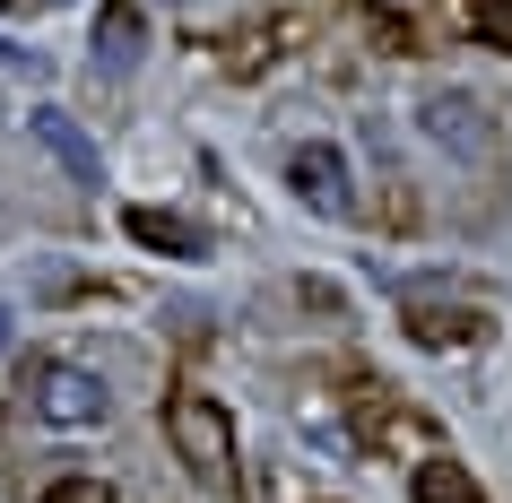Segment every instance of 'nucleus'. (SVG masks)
<instances>
[{
  "label": "nucleus",
  "mask_w": 512,
  "mask_h": 503,
  "mask_svg": "<svg viewBox=\"0 0 512 503\" xmlns=\"http://www.w3.org/2000/svg\"><path fill=\"white\" fill-rule=\"evenodd\" d=\"M165 434L183 451V469L200 486H235V417L217 408L209 391H174L165 399Z\"/></svg>",
  "instance_id": "obj_1"
},
{
  "label": "nucleus",
  "mask_w": 512,
  "mask_h": 503,
  "mask_svg": "<svg viewBox=\"0 0 512 503\" xmlns=\"http://www.w3.org/2000/svg\"><path fill=\"white\" fill-rule=\"evenodd\" d=\"M35 425H53V434H87V425L113 417V391L96 365H35V391H27Z\"/></svg>",
  "instance_id": "obj_2"
},
{
  "label": "nucleus",
  "mask_w": 512,
  "mask_h": 503,
  "mask_svg": "<svg viewBox=\"0 0 512 503\" xmlns=\"http://www.w3.org/2000/svg\"><path fill=\"white\" fill-rule=\"evenodd\" d=\"M417 131H426L443 157H460V165L495 157V122H486V105H478V96H460V87H443V96L417 105Z\"/></svg>",
  "instance_id": "obj_3"
},
{
  "label": "nucleus",
  "mask_w": 512,
  "mask_h": 503,
  "mask_svg": "<svg viewBox=\"0 0 512 503\" xmlns=\"http://www.w3.org/2000/svg\"><path fill=\"white\" fill-rule=\"evenodd\" d=\"M287 191H296L313 217H348L356 209V183H348V157L330 148V139H304L296 157H287Z\"/></svg>",
  "instance_id": "obj_4"
},
{
  "label": "nucleus",
  "mask_w": 512,
  "mask_h": 503,
  "mask_svg": "<svg viewBox=\"0 0 512 503\" xmlns=\"http://www.w3.org/2000/svg\"><path fill=\"white\" fill-rule=\"evenodd\" d=\"M139 53H148V18H139V0H105L96 9V70H139Z\"/></svg>",
  "instance_id": "obj_5"
},
{
  "label": "nucleus",
  "mask_w": 512,
  "mask_h": 503,
  "mask_svg": "<svg viewBox=\"0 0 512 503\" xmlns=\"http://www.w3.org/2000/svg\"><path fill=\"white\" fill-rule=\"evenodd\" d=\"M27 131L44 139V148H53V157L70 165V174H79V183H96V174H105V165H96V139H87L79 122H70V113H53V105H44V113L27 122Z\"/></svg>",
  "instance_id": "obj_6"
},
{
  "label": "nucleus",
  "mask_w": 512,
  "mask_h": 503,
  "mask_svg": "<svg viewBox=\"0 0 512 503\" xmlns=\"http://www.w3.org/2000/svg\"><path fill=\"white\" fill-rule=\"evenodd\" d=\"M122 226H131V243H148V252H174V261H200V235H191L183 217H165V209H131Z\"/></svg>",
  "instance_id": "obj_7"
},
{
  "label": "nucleus",
  "mask_w": 512,
  "mask_h": 503,
  "mask_svg": "<svg viewBox=\"0 0 512 503\" xmlns=\"http://www.w3.org/2000/svg\"><path fill=\"white\" fill-rule=\"evenodd\" d=\"M408 495H417V503H486V495H478V477L460 469V460H426Z\"/></svg>",
  "instance_id": "obj_8"
},
{
  "label": "nucleus",
  "mask_w": 512,
  "mask_h": 503,
  "mask_svg": "<svg viewBox=\"0 0 512 503\" xmlns=\"http://www.w3.org/2000/svg\"><path fill=\"white\" fill-rule=\"evenodd\" d=\"M44 503H113V486H105V477H53Z\"/></svg>",
  "instance_id": "obj_9"
},
{
  "label": "nucleus",
  "mask_w": 512,
  "mask_h": 503,
  "mask_svg": "<svg viewBox=\"0 0 512 503\" xmlns=\"http://www.w3.org/2000/svg\"><path fill=\"white\" fill-rule=\"evenodd\" d=\"M478 35L512 53V0H478Z\"/></svg>",
  "instance_id": "obj_10"
},
{
  "label": "nucleus",
  "mask_w": 512,
  "mask_h": 503,
  "mask_svg": "<svg viewBox=\"0 0 512 503\" xmlns=\"http://www.w3.org/2000/svg\"><path fill=\"white\" fill-rule=\"evenodd\" d=\"M0 70H9V79H35V70H44V61H35L27 44H9V35H0Z\"/></svg>",
  "instance_id": "obj_11"
},
{
  "label": "nucleus",
  "mask_w": 512,
  "mask_h": 503,
  "mask_svg": "<svg viewBox=\"0 0 512 503\" xmlns=\"http://www.w3.org/2000/svg\"><path fill=\"white\" fill-rule=\"evenodd\" d=\"M0 356H9V313H0Z\"/></svg>",
  "instance_id": "obj_12"
},
{
  "label": "nucleus",
  "mask_w": 512,
  "mask_h": 503,
  "mask_svg": "<svg viewBox=\"0 0 512 503\" xmlns=\"http://www.w3.org/2000/svg\"><path fill=\"white\" fill-rule=\"evenodd\" d=\"M0 9H18V0H0Z\"/></svg>",
  "instance_id": "obj_13"
}]
</instances>
